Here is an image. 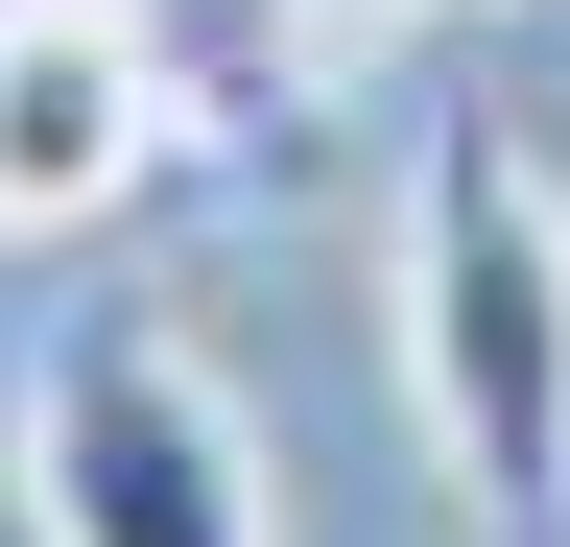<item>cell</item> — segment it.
<instances>
[{
  "mask_svg": "<svg viewBox=\"0 0 570 547\" xmlns=\"http://www.w3.org/2000/svg\"><path fill=\"white\" fill-rule=\"evenodd\" d=\"M24 500L48 547H262V429L167 310H71L24 381Z\"/></svg>",
  "mask_w": 570,
  "mask_h": 547,
  "instance_id": "7a4b0ae2",
  "label": "cell"
},
{
  "mask_svg": "<svg viewBox=\"0 0 570 547\" xmlns=\"http://www.w3.org/2000/svg\"><path fill=\"white\" fill-rule=\"evenodd\" d=\"M404 404L475 547H570V191L523 119H428L404 167Z\"/></svg>",
  "mask_w": 570,
  "mask_h": 547,
  "instance_id": "6da1fadb",
  "label": "cell"
},
{
  "mask_svg": "<svg viewBox=\"0 0 570 547\" xmlns=\"http://www.w3.org/2000/svg\"><path fill=\"white\" fill-rule=\"evenodd\" d=\"M167 191V48L142 0H0V238H96Z\"/></svg>",
  "mask_w": 570,
  "mask_h": 547,
  "instance_id": "3957f363",
  "label": "cell"
},
{
  "mask_svg": "<svg viewBox=\"0 0 570 547\" xmlns=\"http://www.w3.org/2000/svg\"><path fill=\"white\" fill-rule=\"evenodd\" d=\"M0 547H48V500H24V476H0Z\"/></svg>",
  "mask_w": 570,
  "mask_h": 547,
  "instance_id": "277c9868",
  "label": "cell"
}]
</instances>
